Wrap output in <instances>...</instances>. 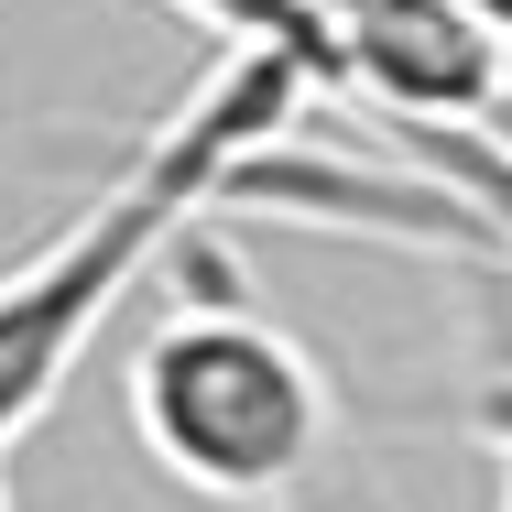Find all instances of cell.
I'll use <instances>...</instances> for the list:
<instances>
[{
  "mask_svg": "<svg viewBox=\"0 0 512 512\" xmlns=\"http://www.w3.org/2000/svg\"><path fill=\"white\" fill-rule=\"evenodd\" d=\"M316 88H327L316 55L229 44L197 88L131 142V164L109 175L99 197L77 207L33 262L0 273V447L55 414V393L77 382V360L99 349V327L131 306V284L164 273L207 218H229L240 164L273 153V142L306 120Z\"/></svg>",
  "mask_w": 512,
  "mask_h": 512,
  "instance_id": "obj_1",
  "label": "cell"
},
{
  "mask_svg": "<svg viewBox=\"0 0 512 512\" xmlns=\"http://www.w3.org/2000/svg\"><path fill=\"white\" fill-rule=\"evenodd\" d=\"M120 404L142 458L229 512H284L306 502L338 458V393L316 371V349L273 306H251V284L218 262V240L175 251V295L131 338Z\"/></svg>",
  "mask_w": 512,
  "mask_h": 512,
  "instance_id": "obj_2",
  "label": "cell"
},
{
  "mask_svg": "<svg viewBox=\"0 0 512 512\" xmlns=\"http://www.w3.org/2000/svg\"><path fill=\"white\" fill-rule=\"evenodd\" d=\"M338 88L404 120H491L512 99V22L491 0H327Z\"/></svg>",
  "mask_w": 512,
  "mask_h": 512,
  "instance_id": "obj_3",
  "label": "cell"
},
{
  "mask_svg": "<svg viewBox=\"0 0 512 512\" xmlns=\"http://www.w3.org/2000/svg\"><path fill=\"white\" fill-rule=\"evenodd\" d=\"M164 11H186V22L218 33V44H284V55H316V66H327V88H338L327 0H164Z\"/></svg>",
  "mask_w": 512,
  "mask_h": 512,
  "instance_id": "obj_4",
  "label": "cell"
},
{
  "mask_svg": "<svg viewBox=\"0 0 512 512\" xmlns=\"http://www.w3.org/2000/svg\"><path fill=\"white\" fill-rule=\"evenodd\" d=\"M0 458H11V447H0ZM0 512H11V480H0Z\"/></svg>",
  "mask_w": 512,
  "mask_h": 512,
  "instance_id": "obj_5",
  "label": "cell"
},
{
  "mask_svg": "<svg viewBox=\"0 0 512 512\" xmlns=\"http://www.w3.org/2000/svg\"><path fill=\"white\" fill-rule=\"evenodd\" d=\"M502 22H512V0H502Z\"/></svg>",
  "mask_w": 512,
  "mask_h": 512,
  "instance_id": "obj_6",
  "label": "cell"
},
{
  "mask_svg": "<svg viewBox=\"0 0 512 512\" xmlns=\"http://www.w3.org/2000/svg\"><path fill=\"white\" fill-rule=\"evenodd\" d=\"M491 11H502V0H491Z\"/></svg>",
  "mask_w": 512,
  "mask_h": 512,
  "instance_id": "obj_7",
  "label": "cell"
}]
</instances>
